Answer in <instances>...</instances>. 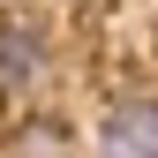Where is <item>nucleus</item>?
I'll use <instances>...</instances> for the list:
<instances>
[{
    "mask_svg": "<svg viewBox=\"0 0 158 158\" xmlns=\"http://www.w3.org/2000/svg\"><path fill=\"white\" fill-rule=\"evenodd\" d=\"M45 68H53V38L38 30V23H0V98H30L38 83H45Z\"/></svg>",
    "mask_w": 158,
    "mask_h": 158,
    "instance_id": "f03ea898",
    "label": "nucleus"
},
{
    "mask_svg": "<svg viewBox=\"0 0 158 158\" xmlns=\"http://www.w3.org/2000/svg\"><path fill=\"white\" fill-rule=\"evenodd\" d=\"M90 158H158V106H151V90H121L106 106Z\"/></svg>",
    "mask_w": 158,
    "mask_h": 158,
    "instance_id": "f257e3e1",
    "label": "nucleus"
},
{
    "mask_svg": "<svg viewBox=\"0 0 158 158\" xmlns=\"http://www.w3.org/2000/svg\"><path fill=\"white\" fill-rule=\"evenodd\" d=\"M8 158H75V135H68V121H15L8 128Z\"/></svg>",
    "mask_w": 158,
    "mask_h": 158,
    "instance_id": "7ed1b4c3",
    "label": "nucleus"
}]
</instances>
